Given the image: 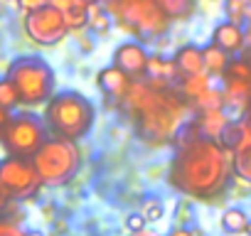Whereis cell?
Segmentation results:
<instances>
[{"label": "cell", "instance_id": "obj_1", "mask_svg": "<svg viewBox=\"0 0 251 236\" xmlns=\"http://www.w3.org/2000/svg\"><path fill=\"white\" fill-rule=\"evenodd\" d=\"M234 177V153L222 141L204 138L195 121H187L175 136V155L170 160L168 182L190 199L222 197Z\"/></svg>", "mask_w": 251, "mask_h": 236}, {"label": "cell", "instance_id": "obj_2", "mask_svg": "<svg viewBox=\"0 0 251 236\" xmlns=\"http://www.w3.org/2000/svg\"><path fill=\"white\" fill-rule=\"evenodd\" d=\"M118 106L133 121L138 138L151 145L173 143L180 128L190 121L187 113L192 108L180 86H153L148 79H136Z\"/></svg>", "mask_w": 251, "mask_h": 236}, {"label": "cell", "instance_id": "obj_3", "mask_svg": "<svg viewBox=\"0 0 251 236\" xmlns=\"http://www.w3.org/2000/svg\"><path fill=\"white\" fill-rule=\"evenodd\" d=\"M94 121H96V106L81 91L74 89L57 91L45 103V123L54 136L81 141L94 128Z\"/></svg>", "mask_w": 251, "mask_h": 236}, {"label": "cell", "instance_id": "obj_4", "mask_svg": "<svg viewBox=\"0 0 251 236\" xmlns=\"http://www.w3.org/2000/svg\"><path fill=\"white\" fill-rule=\"evenodd\" d=\"M106 8L121 30L138 37L141 42L163 37L173 25L155 0H106Z\"/></svg>", "mask_w": 251, "mask_h": 236}, {"label": "cell", "instance_id": "obj_5", "mask_svg": "<svg viewBox=\"0 0 251 236\" xmlns=\"http://www.w3.org/2000/svg\"><path fill=\"white\" fill-rule=\"evenodd\" d=\"M32 163L40 172L42 185L47 187H62L72 182L81 167V150L76 141L54 136L42 143V148L32 155Z\"/></svg>", "mask_w": 251, "mask_h": 236}, {"label": "cell", "instance_id": "obj_6", "mask_svg": "<svg viewBox=\"0 0 251 236\" xmlns=\"http://www.w3.org/2000/svg\"><path fill=\"white\" fill-rule=\"evenodd\" d=\"M8 76L15 81L25 106H40L54 96V84H57L54 69L50 67L47 59L37 54H25L10 62Z\"/></svg>", "mask_w": 251, "mask_h": 236}, {"label": "cell", "instance_id": "obj_7", "mask_svg": "<svg viewBox=\"0 0 251 236\" xmlns=\"http://www.w3.org/2000/svg\"><path fill=\"white\" fill-rule=\"evenodd\" d=\"M0 138H3V145L10 155L32 158L42 148V143L47 141V123L40 116L23 111V113H15L10 118V123L5 126Z\"/></svg>", "mask_w": 251, "mask_h": 236}, {"label": "cell", "instance_id": "obj_8", "mask_svg": "<svg viewBox=\"0 0 251 236\" xmlns=\"http://www.w3.org/2000/svg\"><path fill=\"white\" fill-rule=\"evenodd\" d=\"M23 27L25 35L40 47H54L62 40H67V35L72 32L64 20V13L54 5H45L35 13H27Z\"/></svg>", "mask_w": 251, "mask_h": 236}, {"label": "cell", "instance_id": "obj_9", "mask_svg": "<svg viewBox=\"0 0 251 236\" xmlns=\"http://www.w3.org/2000/svg\"><path fill=\"white\" fill-rule=\"evenodd\" d=\"M0 182L10 189L13 197H30L42 185L32 158H20V155L0 160Z\"/></svg>", "mask_w": 251, "mask_h": 236}, {"label": "cell", "instance_id": "obj_10", "mask_svg": "<svg viewBox=\"0 0 251 236\" xmlns=\"http://www.w3.org/2000/svg\"><path fill=\"white\" fill-rule=\"evenodd\" d=\"M111 59H113L116 67H121L123 71H128L133 79H143L146 71H148L151 52L146 49V45L141 40H126V42H121L113 49Z\"/></svg>", "mask_w": 251, "mask_h": 236}, {"label": "cell", "instance_id": "obj_11", "mask_svg": "<svg viewBox=\"0 0 251 236\" xmlns=\"http://www.w3.org/2000/svg\"><path fill=\"white\" fill-rule=\"evenodd\" d=\"M133 81H136V79H133L128 71H123V69L116 67V64H108V67H103V69L96 74V84H99L101 94H103L106 98H113L116 103H121V101L126 98V94L131 91Z\"/></svg>", "mask_w": 251, "mask_h": 236}, {"label": "cell", "instance_id": "obj_12", "mask_svg": "<svg viewBox=\"0 0 251 236\" xmlns=\"http://www.w3.org/2000/svg\"><path fill=\"white\" fill-rule=\"evenodd\" d=\"M214 45H219L224 52H229L231 57L241 54L246 49V42H249V32L244 30V25L239 23H231V20H222L214 25L212 30V40Z\"/></svg>", "mask_w": 251, "mask_h": 236}, {"label": "cell", "instance_id": "obj_13", "mask_svg": "<svg viewBox=\"0 0 251 236\" xmlns=\"http://www.w3.org/2000/svg\"><path fill=\"white\" fill-rule=\"evenodd\" d=\"M195 123H197V128H200V133H202L204 138L222 141L226 126L231 123V116H229V108L202 111V113H195Z\"/></svg>", "mask_w": 251, "mask_h": 236}, {"label": "cell", "instance_id": "obj_14", "mask_svg": "<svg viewBox=\"0 0 251 236\" xmlns=\"http://www.w3.org/2000/svg\"><path fill=\"white\" fill-rule=\"evenodd\" d=\"M222 91H224V101H226V108L229 111L244 113L251 106V81L222 76Z\"/></svg>", "mask_w": 251, "mask_h": 236}, {"label": "cell", "instance_id": "obj_15", "mask_svg": "<svg viewBox=\"0 0 251 236\" xmlns=\"http://www.w3.org/2000/svg\"><path fill=\"white\" fill-rule=\"evenodd\" d=\"M173 62H175V67L180 71V79L182 76H190V74L204 71V52L195 42H187V45L177 47L175 54H173Z\"/></svg>", "mask_w": 251, "mask_h": 236}, {"label": "cell", "instance_id": "obj_16", "mask_svg": "<svg viewBox=\"0 0 251 236\" xmlns=\"http://www.w3.org/2000/svg\"><path fill=\"white\" fill-rule=\"evenodd\" d=\"M86 27H89V32L96 35V37H103V35L111 32V27H113V15H111V10L106 8V3H101V0H94V3H89Z\"/></svg>", "mask_w": 251, "mask_h": 236}, {"label": "cell", "instance_id": "obj_17", "mask_svg": "<svg viewBox=\"0 0 251 236\" xmlns=\"http://www.w3.org/2000/svg\"><path fill=\"white\" fill-rule=\"evenodd\" d=\"M202 52H204V71L212 74L214 79H222L224 71H226V67H229V62H231V54L224 52V49H222L219 45H214V42L204 45Z\"/></svg>", "mask_w": 251, "mask_h": 236}, {"label": "cell", "instance_id": "obj_18", "mask_svg": "<svg viewBox=\"0 0 251 236\" xmlns=\"http://www.w3.org/2000/svg\"><path fill=\"white\" fill-rule=\"evenodd\" d=\"M148 79H165V81H180V71L173 62V57H163V54H151L148 59V71H146Z\"/></svg>", "mask_w": 251, "mask_h": 236}, {"label": "cell", "instance_id": "obj_19", "mask_svg": "<svg viewBox=\"0 0 251 236\" xmlns=\"http://www.w3.org/2000/svg\"><path fill=\"white\" fill-rule=\"evenodd\" d=\"M173 23H187L197 13V0H155Z\"/></svg>", "mask_w": 251, "mask_h": 236}, {"label": "cell", "instance_id": "obj_20", "mask_svg": "<svg viewBox=\"0 0 251 236\" xmlns=\"http://www.w3.org/2000/svg\"><path fill=\"white\" fill-rule=\"evenodd\" d=\"M234 175L251 185V136L234 148Z\"/></svg>", "mask_w": 251, "mask_h": 236}, {"label": "cell", "instance_id": "obj_21", "mask_svg": "<svg viewBox=\"0 0 251 236\" xmlns=\"http://www.w3.org/2000/svg\"><path fill=\"white\" fill-rule=\"evenodd\" d=\"M214 84V76L212 74H207V71H200V74H190V76H182L180 81H177V86H180V91L192 101V98H197L202 91H207L209 86Z\"/></svg>", "mask_w": 251, "mask_h": 236}, {"label": "cell", "instance_id": "obj_22", "mask_svg": "<svg viewBox=\"0 0 251 236\" xmlns=\"http://www.w3.org/2000/svg\"><path fill=\"white\" fill-rule=\"evenodd\" d=\"M192 103V111L195 113H202V111H214V108H226V101H224V91L222 86H209L207 91H202L197 98L190 101Z\"/></svg>", "mask_w": 251, "mask_h": 236}, {"label": "cell", "instance_id": "obj_23", "mask_svg": "<svg viewBox=\"0 0 251 236\" xmlns=\"http://www.w3.org/2000/svg\"><path fill=\"white\" fill-rule=\"evenodd\" d=\"M219 224H222V231L224 234H244L246 224H249V214L241 209V207H226L219 216Z\"/></svg>", "mask_w": 251, "mask_h": 236}, {"label": "cell", "instance_id": "obj_24", "mask_svg": "<svg viewBox=\"0 0 251 236\" xmlns=\"http://www.w3.org/2000/svg\"><path fill=\"white\" fill-rule=\"evenodd\" d=\"M224 18L239 25H246L251 20V0H222Z\"/></svg>", "mask_w": 251, "mask_h": 236}, {"label": "cell", "instance_id": "obj_25", "mask_svg": "<svg viewBox=\"0 0 251 236\" xmlns=\"http://www.w3.org/2000/svg\"><path fill=\"white\" fill-rule=\"evenodd\" d=\"M20 103H23V98H20V91H18L15 81L8 74L0 76V106H5L8 111H13Z\"/></svg>", "mask_w": 251, "mask_h": 236}, {"label": "cell", "instance_id": "obj_26", "mask_svg": "<svg viewBox=\"0 0 251 236\" xmlns=\"http://www.w3.org/2000/svg\"><path fill=\"white\" fill-rule=\"evenodd\" d=\"M224 76H231V79H241V81H251V57H244V54H236L231 57Z\"/></svg>", "mask_w": 251, "mask_h": 236}, {"label": "cell", "instance_id": "obj_27", "mask_svg": "<svg viewBox=\"0 0 251 236\" xmlns=\"http://www.w3.org/2000/svg\"><path fill=\"white\" fill-rule=\"evenodd\" d=\"M244 138H246V128H244V123H241V118H231V123L226 126V131H224V136H222V145L234 153V148H236Z\"/></svg>", "mask_w": 251, "mask_h": 236}, {"label": "cell", "instance_id": "obj_28", "mask_svg": "<svg viewBox=\"0 0 251 236\" xmlns=\"http://www.w3.org/2000/svg\"><path fill=\"white\" fill-rule=\"evenodd\" d=\"M141 214L148 219V224H158L165 216V202L163 197H146L141 204Z\"/></svg>", "mask_w": 251, "mask_h": 236}, {"label": "cell", "instance_id": "obj_29", "mask_svg": "<svg viewBox=\"0 0 251 236\" xmlns=\"http://www.w3.org/2000/svg\"><path fill=\"white\" fill-rule=\"evenodd\" d=\"M175 221H177V224H190V221H192V204H190V197H185V199L177 204V209H175Z\"/></svg>", "mask_w": 251, "mask_h": 236}, {"label": "cell", "instance_id": "obj_30", "mask_svg": "<svg viewBox=\"0 0 251 236\" xmlns=\"http://www.w3.org/2000/svg\"><path fill=\"white\" fill-rule=\"evenodd\" d=\"M146 226H148V219L141 212H133V214L126 216V229H128V231H143Z\"/></svg>", "mask_w": 251, "mask_h": 236}, {"label": "cell", "instance_id": "obj_31", "mask_svg": "<svg viewBox=\"0 0 251 236\" xmlns=\"http://www.w3.org/2000/svg\"><path fill=\"white\" fill-rule=\"evenodd\" d=\"M168 236H204V231L200 226H190V224H177L170 229Z\"/></svg>", "mask_w": 251, "mask_h": 236}, {"label": "cell", "instance_id": "obj_32", "mask_svg": "<svg viewBox=\"0 0 251 236\" xmlns=\"http://www.w3.org/2000/svg\"><path fill=\"white\" fill-rule=\"evenodd\" d=\"M15 5L23 10V15H27V13H35V10H40V8L50 5V0H18Z\"/></svg>", "mask_w": 251, "mask_h": 236}, {"label": "cell", "instance_id": "obj_33", "mask_svg": "<svg viewBox=\"0 0 251 236\" xmlns=\"http://www.w3.org/2000/svg\"><path fill=\"white\" fill-rule=\"evenodd\" d=\"M50 5H54V8H59L62 13H67V10H74V8H84V5H89V0H50Z\"/></svg>", "mask_w": 251, "mask_h": 236}, {"label": "cell", "instance_id": "obj_34", "mask_svg": "<svg viewBox=\"0 0 251 236\" xmlns=\"http://www.w3.org/2000/svg\"><path fill=\"white\" fill-rule=\"evenodd\" d=\"M0 236H25V231H23L15 221L0 219Z\"/></svg>", "mask_w": 251, "mask_h": 236}, {"label": "cell", "instance_id": "obj_35", "mask_svg": "<svg viewBox=\"0 0 251 236\" xmlns=\"http://www.w3.org/2000/svg\"><path fill=\"white\" fill-rule=\"evenodd\" d=\"M10 197H13V194H10V189H8V187H5L3 182H0V212H3V209L8 207Z\"/></svg>", "mask_w": 251, "mask_h": 236}, {"label": "cell", "instance_id": "obj_36", "mask_svg": "<svg viewBox=\"0 0 251 236\" xmlns=\"http://www.w3.org/2000/svg\"><path fill=\"white\" fill-rule=\"evenodd\" d=\"M10 118H13V116H10V111H8L5 106H0V136H3L5 126L10 123Z\"/></svg>", "mask_w": 251, "mask_h": 236}, {"label": "cell", "instance_id": "obj_37", "mask_svg": "<svg viewBox=\"0 0 251 236\" xmlns=\"http://www.w3.org/2000/svg\"><path fill=\"white\" fill-rule=\"evenodd\" d=\"M241 123H244V128H246V136H251V106L241 113Z\"/></svg>", "mask_w": 251, "mask_h": 236}, {"label": "cell", "instance_id": "obj_38", "mask_svg": "<svg viewBox=\"0 0 251 236\" xmlns=\"http://www.w3.org/2000/svg\"><path fill=\"white\" fill-rule=\"evenodd\" d=\"M131 236H158V234H153V231L143 229V231H131Z\"/></svg>", "mask_w": 251, "mask_h": 236}, {"label": "cell", "instance_id": "obj_39", "mask_svg": "<svg viewBox=\"0 0 251 236\" xmlns=\"http://www.w3.org/2000/svg\"><path fill=\"white\" fill-rule=\"evenodd\" d=\"M25 236H45V234L37 231V229H30V231H25Z\"/></svg>", "mask_w": 251, "mask_h": 236}, {"label": "cell", "instance_id": "obj_40", "mask_svg": "<svg viewBox=\"0 0 251 236\" xmlns=\"http://www.w3.org/2000/svg\"><path fill=\"white\" fill-rule=\"evenodd\" d=\"M244 236H251V219H249V224H246V229H244Z\"/></svg>", "mask_w": 251, "mask_h": 236}, {"label": "cell", "instance_id": "obj_41", "mask_svg": "<svg viewBox=\"0 0 251 236\" xmlns=\"http://www.w3.org/2000/svg\"><path fill=\"white\" fill-rule=\"evenodd\" d=\"M5 3H18V0H5Z\"/></svg>", "mask_w": 251, "mask_h": 236}]
</instances>
